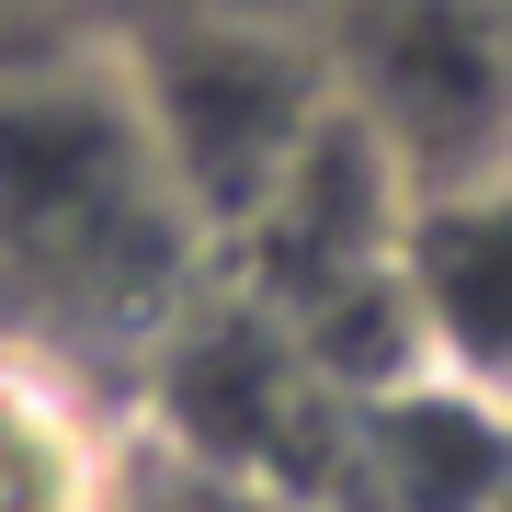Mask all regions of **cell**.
<instances>
[{
	"instance_id": "obj_4",
	"label": "cell",
	"mask_w": 512,
	"mask_h": 512,
	"mask_svg": "<svg viewBox=\"0 0 512 512\" xmlns=\"http://www.w3.org/2000/svg\"><path fill=\"white\" fill-rule=\"evenodd\" d=\"M0 512H137V421L35 330H0Z\"/></svg>"
},
{
	"instance_id": "obj_2",
	"label": "cell",
	"mask_w": 512,
	"mask_h": 512,
	"mask_svg": "<svg viewBox=\"0 0 512 512\" xmlns=\"http://www.w3.org/2000/svg\"><path fill=\"white\" fill-rule=\"evenodd\" d=\"M114 69H126V103H137L148 148H160L171 194H183L205 262L262 217V194L296 171V148H308L319 114H330L319 35L217 12V0H183V12L114 35Z\"/></svg>"
},
{
	"instance_id": "obj_6",
	"label": "cell",
	"mask_w": 512,
	"mask_h": 512,
	"mask_svg": "<svg viewBox=\"0 0 512 512\" xmlns=\"http://www.w3.org/2000/svg\"><path fill=\"white\" fill-rule=\"evenodd\" d=\"M217 12H251V23H296V35H319L342 0H217Z\"/></svg>"
},
{
	"instance_id": "obj_1",
	"label": "cell",
	"mask_w": 512,
	"mask_h": 512,
	"mask_svg": "<svg viewBox=\"0 0 512 512\" xmlns=\"http://www.w3.org/2000/svg\"><path fill=\"white\" fill-rule=\"evenodd\" d=\"M0 262L69 319H160L205 285V239L148 148L114 46L0 80Z\"/></svg>"
},
{
	"instance_id": "obj_3",
	"label": "cell",
	"mask_w": 512,
	"mask_h": 512,
	"mask_svg": "<svg viewBox=\"0 0 512 512\" xmlns=\"http://www.w3.org/2000/svg\"><path fill=\"white\" fill-rule=\"evenodd\" d=\"M330 103L421 194L512 171V12L501 0H342L319 23Z\"/></svg>"
},
{
	"instance_id": "obj_5",
	"label": "cell",
	"mask_w": 512,
	"mask_h": 512,
	"mask_svg": "<svg viewBox=\"0 0 512 512\" xmlns=\"http://www.w3.org/2000/svg\"><path fill=\"white\" fill-rule=\"evenodd\" d=\"M399 296H410V330H421V365L512 399V171L410 205Z\"/></svg>"
}]
</instances>
